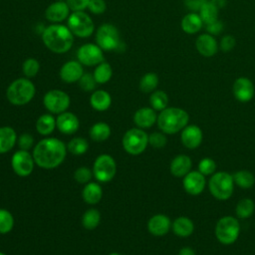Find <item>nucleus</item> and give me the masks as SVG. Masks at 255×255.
<instances>
[{
    "label": "nucleus",
    "instance_id": "f257e3e1",
    "mask_svg": "<svg viewBox=\"0 0 255 255\" xmlns=\"http://www.w3.org/2000/svg\"><path fill=\"white\" fill-rule=\"evenodd\" d=\"M67 146L56 137H47L40 140L33 149L35 163L45 169L59 166L65 159Z\"/></svg>",
    "mask_w": 255,
    "mask_h": 255
},
{
    "label": "nucleus",
    "instance_id": "f03ea898",
    "mask_svg": "<svg viewBox=\"0 0 255 255\" xmlns=\"http://www.w3.org/2000/svg\"><path fill=\"white\" fill-rule=\"evenodd\" d=\"M74 35L68 26L52 24L42 32V41L46 48L56 54H64L71 50L74 44Z\"/></svg>",
    "mask_w": 255,
    "mask_h": 255
},
{
    "label": "nucleus",
    "instance_id": "7ed1b4c3",
    "mask_svg": "<svg viewBox=\"0 0 255 255\" xmlns=\"http://www.w3.org/2000/svg\"><path fill=\"white\" fill-rule=\"evenodd\" d=\"M189 121L186 111L180 108H165L157 116V126L165 133L172 134L182 130Z\"/></svg>",
    "mask_w": 255,
    "mask_h": 255
},
{
    "label": "nucleus",
    "instance_id": "20e7f679",
    "mask_svg": "<svg viewBox=\"0 0 255 255\" xmlns=\"http://www.w3.org/2000/svg\"><path fill=\"white\" fill-rule=\"evenodd\" d=\"M35 94V85L26 77L14 80L6 90L7 100L14 106H24L30 103Z\"/></svg>",
    "mask_w": 255,
    "mask_h": 255
},
{
    "label": "nucleus",
    "instance_id": "39448f33",
    "mask_svg": "<svg viewBox=\"0 0 255 255\" xmlns=\"http://www.w3.org/2000/svg\"><path fill=\"white\" fill-rule=\"evenodd\" d=\"M210 193L219 200L228 199L234 189L233 176L225 171L215 172L208 182Z\"/></svg>",
    "mask_w": 255,
    "mask_h": 255
},
{
    "label": "nucleus",
    "instance_id": "423d86ee",
    "mask_svg": "<svg viewBox=\"0 0 255 255\" xmlns=\"http://www.w3.org/2000/svg\"><path fill=\"white\" fill-rule=\"evenodd\" d=\"M96 44L103 51H116L121 45V35L119 29L111 24H102L96 32Z\"/></svg>",
    "mask_w": 255,
    "mask_h": 255
},
{
    "label": "nucleus",
    "instance_id": "0eeeda50",
    "mask_svg": "<svg viewBox=\"0 0 255 255\" xmlns=\"http://www.w3.org/2000/svg\"><path fill=\"white\" fill-rule=\"evenodd\" d=\"M240 232L239 221L232 216L221 217L215 226V236L218 241L224 245L234 243Z\"/></svg>",
    "mask_w": 255,
    "mask_h": 255
},
{
    "label": "nucleus",
    "instance_id": "6e6552de",
    "mask_svg": "<svg viewBox=\"0 0 255 255\" xmlns=\"http://www.w3.org/2000/svg\"><path fill=\"white\" fill-rule=\"evenodd\" d=\"M68 27L74 36L79 38H89L95 30L93 19L84 11L72 12L67 19Z\"/></svg>",
    "mask_w": 255,
    "mask_h": 255
},
{
    "label": "nucleus",
    "instance_id": "1a4fd4ad",
    "mask_svg": "<svg viewBox=\"0 0 255 255\" xmlns=\"http://www.w3.org/2000/svg\"><path fill=\"white\" fill-rule=\"evenodd\" d=\"M123 147L124 149L131 154L137 155L144 151L148 144V135L139 128H133L126 131L123 136Z\"/></svg>",
    "mask_w": 255,
    "mask_h": 255
},
{
    "label": "nucleus",
    "instance_id": "9d476101",
    "mask_svg": "<svg viewBox=\"0 0 255 255\" xmlns=\"http://www.w3.org/2000/svg\"><path fill=\"white\" fill-rule=\"evenodd\" d=\"M117 172V164L113 156L110 154L99 155L93 166V174L100 182L111 181Z\"/></svg>",
    "mask_w": 255,
    "mask_h": 255
},
{
    "label": "nucleus",
    "instance_id": "9b49d317",
    "mask_svg": "<svg viewBox=\"0 0 255 255\" xmlns=\"http://www.w3.org/2000/svg\"><path fill=\"white\" fill-rule=\"evenodd\" d=\"M70 97L69 95L58 89L48 91L43 98V104L45 108L52 114H62L68 110L70 107Z\"/></svg>",
    "mask_w": 255,
    "mask_h": 255
},
{
    "label": "nucleus",
    "instance_id": "f8f14e48",
    "mask_svg": "<svg viewBox=\"0 0 255 255\" xmlns=\"http://www.w3.org/2000/svg\"><path fill=\"white\" fill-rule=\"evenodd\" d=\"M104 51L93 43H86L79 47L77 51V59L83 65L87 67H94L104 62Z\"/></svg>",
    "mask_w": 255,
    "mask_h": 255
},
{
    "label": "nucleus",
    "instance_id": "ddd939ff",
    "mask_svg": "<svg viewBox=\"0 0 255 255\" xmlns=\"http://www.w3.org/2000/svg\"><path fill=\"white\" fill-rule=\"evenodd\" d=\"M35 160L32 154L28 150L19 149L11 158V166L14 172L19 176H28L34 169Z\"/></svg>",
    "mask_w": 255,
    "mask_h": 255
},
{
    "label": "nucleus",
    "instance_id": "4468645a",
    "mask_svg": "<svg viewBox=\"0 0 255 255\" xmlns=\"http://www.w3.org/2000/svg\"><path fill=\"white\" fill-rule=\"evenodd\" d=\"M232 92L238 102L247 103L253 99L255 95V87L249 78L239 77L233 83Z\"/></svg>",
    "mask_w": 255,
    "mask_h": 255
},
{
    "label": "nucleus",
    "instance_id": "2eb2a0df",
    "mask_svg": "<svg viewBox=\"0 0 255 255\" xmlns=\"http://www.w3.org/2000/svg\"><path fill=\"white\" fill-rule=\"evenodd\" d=\"M195 48L202 57L211 58L218 52L219 45L213 35L202 33L195 40Z\"/></svg>",
    "mask_w": 255,
    "mask_h": 255
},
{
    "label": "nucleus",
    "instance_id": "dca6fc26",
    "mask_svg": "<svg viewBox=\"0 0 255 255\" xmlns=\"http://www.w3.org/2000/svg\"><path fill=\"white\" fill-rule=\"evenodd\" d=\"M84 75L83 65L77 60H71L64 63L60 69L59 76L64 83L73 84L79 82L81 77Z\"/></svg>",
    "mask_w": 255,
    "mask_h": 255
},
{
    "label": "nucleus",
    "instance_id": "f3484780",
    "mask_svg": "<svg viewBox=\"0 0 255 255\" xmlns=\"http://www.w3.org/2000/svg\"><path fill=\"white\" fill-rule=\"evenodd\" d=\"M70 7L66 1H55L45 10L46 19L54 24L61 23L70 16Z\"/></svg>",
    "mask_w": 255,
    "mask_h": 255
},
{
    "label": "nucleus",
    "instance_id": "a211bd4d",
    "mask_svg": "<svg viewBox=\"0 0 255 255\" xmlns=\"http://www.w3.org/2000/svg\"><path fill=\"white\" fill-rule=\"evenodd\" d=\"M182 184L184 190L188 194L198 195L203 191L206 181L204 175L199 171H189L186 175H184Z\"/></svg>",
    "mask_w": 255,
    "mask_h": 255
},
{
    "label": "nucleus",
    "instance_id": "6ab92c4d",
    "mask_svg": "<svg viewBox=\"0 0 255 255\" xmlns=\"http://www.w3.org/2000/svg\"><path fill=\"white\" fill-rule=\"evenodd\" d=\"M202 130L199 127L195 125L186 126L180 134L182 144L190 149H194L198 147L202 141Z\"/></svg>",
    "mask_w": 255,
    "mask_h": 255
},
{
    "label": "nucleus",
    "instance_id": "aec40b11",
    "mask_svg": "<svg viewBox=\"0 0 255 255\" xmlns=\"http://www.w3.org/2000/svg\"><path fill=\"white\" fill-rule=\"evenodd\" d=\"M56 127L65 134H72L76 132L80 127L79 119L76 115L70 112H64L59 114L56 119Z\"/></svg>",
    "mask_w": 255,
    "mask_h": 255
},
{
    "label": "nucleus",
    "instance_id": "412c9836",
    "mask_svg": "<svg viewBox=\"0 0 255 255\" xmlns=\"http://www.w3.org/2000/svg\"><path fill=\"white\" fill-rule=\"evenodd\" d=\"M171 227L169 217L164 214H155L151 216L147 222V229L149 233L154 236L165 235Z\"/></svg>",
    "mask_w": 255,
    "mask_h": 255
},
{
    "label": "nucleus",
    "instance_id": "4be33fe9",
    "mask_svg": "<svg viewBox=\"0 0 255 255\" xmlns=\"http://www.w3.org/2000/svg\"><path fill=\"white\" fill-rule=\"evenodd\" d=\"M157 121V116L152 108L143 107L138 109L133 115V122L139 128H147L152 127Z\"/></svg>",
    "mask_w": 255,
    "mask_h": 255
},
{
    "label": "nucleus",
    "instance_id": "5701e85b",
    "mask_svg": "<svg viewBox=\"0 0 255 255\" xmlns=\"http://www.w3.org/2000/svg\"><path fill=\"white\" fill-rule=\"evenodd\" d=\"M203 21L198 13L190 12L185 14L180 21L181 30L188 35L197 34L203 27Z\"/></svg>",
    "mask_w": 255,
    "mask_h": 255
},
{
    "label": "nucleus",
    "instance_id": "b1692460",
    "mask_svg": "<svg viewBox=\"0 0 255 255\" xmlns=\"http://www.w3.org/2000/svg\"><path fill=\"white\" fill-rule=\"evenodd\" d=\"M191 158L185 154L176 155L170 162V172L176 177L186 175L191 169Z\"/></svg>",
    "mask_w": 255,
    "mask_h": 255
},
{
    "label": "nucleus",
    "instance_id": "393cba45",
    "mask_svg": "<svg viewBox=\"0 0 255 255\" xmlns=\"http://www.w3.org/2000/svg\"><path fill=\"white\" fill-rule=\"evenodd\" d=\"M90 105L98 112H105L112 105V97L105 90H97L90 97Z\"/></svg>",
    "mask_w": 255,
    "mask_h": 255
},
{
    "label": "nucleus",
    "instance_id": "a878e982",
    "mask_svg": "<svg viewBox=\"0 0 255 255\" xmlns=\"http://www.w3.org/2000/svg\"><path fill=\"white\" fill-rule=\"evenodd\" d=\"M17 141V134L11 127L0 128V153L8 152Z\"/></svg>",
    "mask_w": 255,
    "mask_h": 255
},
{
    "label": "nucleus",
    "instance_id": "bb28decb",
    "mask_svg": "<svg viewBox=\"0 0 255 255\" xmlns=\"http://www.w3.org/2000/svg\"><path fill=\"white\" fill-rule=\"evenodd\" d=\"M171 228L175 235L185 238L193 233L194 224L190 218L186 216H179L173 221Z\"/></svg>",
    "mask_w": 255,
    "mask_h": 255
},
{
    "label": "nucleus",
    "instance_id": "cd10ccee",
    "mask_svg": "<svg viewBox=\"0 0 255 255\" xmlns=\"http://www.w3.org/2000/svg\"><path fill=\"white\" fill-rule=\"evenodd\" d=\"M83 199L88 204H97L103 196V189L97 182H88L82 191Z\"/></svg>",
    "mask_w": 255,
    "mask_h": 255
},
{
    "label": "nucleus",
    "instance_id": "c85d7f7f",
    "mask_svg": "<svg viewBox=\"0 0 255 255\" xmlns=\"http://www.w3.org/2000/svg\"><path fill=\"white\" fill-rule=\"evenodd\" d=\"M198 14L204 24L211 23L218 19L219 8L210 0H204L198 10Z\"/></svg>",
    "mask_w": 255,
    "mask_h": 255
},
{
    "label": "nucleus",
    "instance_id": "c756f323",
    "mask_svg": "<svg viewBox=\"0 0 255 255\" xmlns=\"http://www.w3.org/2000/svg\"><path fill=\"white\" fill-rule=\"evenodd\" d=\"M56 128V119L51 114L40 116L36 122V129L42 135H48L54 131Z\"/></svg>",
    "mask_w": 255,
    "mask_h": 255
},
{
    "label": "nucleus",
    "instance_id": "7c9ffc66",
    "mask_svg": "<svg viewBox=\"0 0 255 255\" xmlns=\"http://www.w3.org/2000/svg\"><path fill=\"white\" fill-rule=\"evenodd\" d=\"M93 76L97 82V84L103 85L108 83L113 77V68L108 62H102L96 66Z\"/></svg>",
    "mask_w": 255,
    "mask_h": 255
},
{
    "label": "nucleus",
    "instance_id": "2f4dec72",
    "mask_svg": "<svg viewBox=\"0 0 255 255\" xmlns=\"http://www.w3.org/2000/svg\"><path fill=\"white\" fill-rule=\"evenodd\" d=\"M158 83H159L158 76L153 72H148V73H145L140 78L138 87L142 93L148 94V93H152L153 91L156 90Z\"/></svg>",
    "mask_w": 255,
    "mask_h": 255
},
{
    "label": "nucleus",
    "instance_id": "473e14b6",
    "mask_svg": "<svg viewBox=\"0 0 255 255\" xmlns=\"http://www.w3.org/2000/svg\"><path fill=\"white\" fill-rule=\"evenodd\" d=\"M111 135V128L104 122L96 123L90 128V136L95 141H104Z\"/></svg>",
    "mask_w": 255,
    "mask_h": 255
},
{
    "label": "nucleus",
    "instance_id": "72a5a7b5",
    "mask_svg": "<svg viewBox=\"0 0 255 255\" xmlns=\"http://www.w3.org/2000/svg\"><path fill=\"white\" fill-rule=\"evenodd\" d=\"M232 176L234 183L243 189L251 188L255 183V176L248 170H238Z\"/></svg>",
    "mask_w": 255,
    "mask_h": 255
},
{
    "label": "nucleus",
    "instance_id": "f704fd0d",
    "mask_svg": "<svg viewBox=\"0 0 255 255\" xmlns=\"http://www.w3.org/2000/svg\"><path fill=\"white\" fill-rule=\"evenodd\" d=\"M149 104L154 111L161 112L168 105V96L164 91L155 90L149 96Z\"/></svg>",
    "mask_w": 255,
    "mask_h": 255
},
{
    "label": "nucleus",
    "instance_id": "c9c22d12",
    "mask_svg": "<svg viewBox=\"0 0 255 255\" xmlns=\"http://www.w3.org/2000/svg\"><path fill=\"white\" fill-rule=\"evenodd\" d=\"M100 221H101V214L95 208L88 209L82 216V225L84 226V228L88 230H93L97 228L98 225L100 224Z\"/></svg>",
    "mask_w": 255,
    "mask_h": 255
},
{
    "label": "nucleus",
    "instance_id": "e433bc0d",
    "mask_svg": "<svg viewBox=\"0 0 255 255\" xmlns=\"http://www.w3.org/2000/svg\"><path fill=\"white\" fill-rule=\"evenodd\" d=\"M254 209H255V204L253 200L250 198H243L238 201L235 208V212L238 218L244 219V218L250 217L253 214Z\"/></svg>",
    "mask_w": 255,
    "mask_h": 255
},
{
    "label": "nucleus",
    "instance_id": "4c0bfd02",
    "mask_svg": "<svg viewBox=\"0 0 255 255\" xmlns=\"http://www.w3.org/2000/svg\"><path fill=\"white\" fill-rule=\"evenodd\" d=\"M88 148L89 143L83 137H74L69 141L67 145V149L74 155L84 154L88 150Z\"/></svg>",
    "mask_w": 255,
    "mask_h": 255
},
{
    "label": "nucleus",
    "instance_id": "58836bf2",
    "mask_svg": "<svg viewBox=\"0 0 255 255\" xmlns=\"http://www.w3.org/2000/svg\"><path fill=\"white\" fill-rule=\"evenodd\" d=\"M40 71V63L35 58H27L22 64V72L28 79L34 78Z\"/></svg>",
    "mask_w": 255,
    "mask_h": 255
},
{
    "label": "nucleus",
    "instance_id": "ea45409f",
    "mask_svg": "<svg viewBox=\"0 0 255 255\" xmlns=\"http://www.w3.org/2000/svg\"><path fill=\"white\" fill-rule=\"evenodd\" d=\"M14 226L13 215L4 208H0V234L9 233Z\"/></svg>",
    "mask_w": 255,
    "mask_h": 255
},
{
    "label": "nucleus",
    "instance_id": "a19ab883",
    "mask_svg": "<svg viewBox=\"0 0 255 255\" xmlns=\"http://www.w3.org/2000/svg\"><path fill=\"white\" fill-rule=\"evenodd\" d=\"M79 86L85 92H92L96 89L97 82H96L93 74L84 73V75L79 80Z\"/></svg>",
    "mask_w": 255,
    "mask_h": 255
},
{
    "label": "nucleus",
    "instance_id": "79ce46f5",
    "mask_svg": "<svg viewBox=\"0 0 255 255\" xmlns=\"http://www.w3.org/2000/svg\"><path fill=\"white\" fill-rule=\"evenodd\" d=\"M216 163L212 158L204 157L198 163V171L203 175H210L215 172Z\"/></svg>",
    "mask_w": 255,
    "mask_h": 255
},
{
    "label": "nucleus",
    "instance_id": "37998d69",
    "mask_svg": "<svg viewBox=\"0 0 255 255\" xmlns=\"http://www.w3.org/2000/svg\"><path fill=\"white\" fill-rule=\"evenodd\" d=\"M166 142V136L162 132L155 131L148 135V143L154 148H162L165 146Z\"/></svg>",
    "mask_w": 255,
    "mask_h": 255
},
{
    "label": "nucleus",
    "instance_id": "c03bdc74",
    "mask_svg": "<svg viewBox=\"0 0 255 255\" xmlns=\"http://www.w3.org/2000/svg\"><path fill=\"white\" fill-rule=\"evenodd\" d=\"M92 175H93V171L90 168L86 167V166L79 167L74 172V178L79 183H88V182H90V180L92 178Z\"/></svg>",
    "mask_w": 255,
    "mask_h": 255
},
{
    "label": "nucleus",
    "instance_id": "a18cd8bd",
    "mask_svg": "<svg viewBox=\"0 0 255 255\" xmlns=\"http://www.w3.org/2000/svg\"><path fill=\"white\" fill-rule=\"evenodd\" d=\"M219 49L223 52H230L232 51L235 46H236V39L232 35H224L221 39L220 42L218 43Z\"/></svg>",
    "mask_w": 255,
    "mask_h": 255
},
{
    "label": "nucleus",
    "instance_id": "49530a36",
    "mask_svg": "<svg viewBox=\"0 0 255 255\" xmlns=\"http://www.w3.org/2000/svg\"><path fill=\"white\" fill-rule=\"evenodd\" d=\"M88 9L92 14L100 15L107 10V3L105 0H90Z\"/></svg>",
    "mask_w": 255,
    "mask_h": 255
},
{
    "label": "nucleus",
    "instance_id": "de8ad7c7",
    "mask_svg": "<svg viewBox=\"0 0 255 255\" xmlns=\"http://www.w3.org/2000/svg\"><path fill=\"white\" fill-rule=\"evenodd\" d=\"M17 143L20 149L29 150L34 145V137L30 133H22L19 137H17Z\"/></svg>",
    "mask_w": 255,
    "mask_h": 255
},
{
    "label": "nucleus",
    "instance_id": "09e8293b",
    "mask_svg": "<svg viewBox=\"0 0 255 255\" xmlns=\"http://www.w3.org/2000/svg\"><path fill=\"white\" fill-rule=\"evenodd\" d=\"M68 6L73 12L76 11H84L85 9H88V5L90 3V0H66Z\"/></svg>",
    "mask_w": 255,
    "mask_h": 255
},
{
    "label": "nucleus",
    "instance_id": "8fccbe9b",
    "mask_svg": "<svg viewBox=\"0 0 255 255\" xmlns=\"http://www.w3.org/2000/svg\"><path fill=\"white\" fill-rule=\"evenodd\" d=\"M206 25V33L210 34V35H218L224 28L223 26V23L220 21V20H215L211 23H208V24H205Z\"/></svg>",
    "mask_w": 255,
    "mask_h": 255
},
{
    "label": "nucleus",
    "instance_id": "3c124183",
    "mask_svg": "<svg viewBox=\"0 0 255 255\" xmlns=\"http://www.w3.org/2000/svg\"><path fill=\"white\" fill-rule=\"evenodd\" d=\"M178 255H196L194 250L190 247H183L179 250Z\"/></svg>",
    "mask_w": 255,
    "mask_h": 255
},
{
    "label": "nucleus",
    "instance_id": "603ef678",
    "mask_svg": "<svg viewBox=\"0 0 255 255\" xmlns=\"http://www.w3.org/2000/svg\"><path fill=\"white\" fill-rule=\"evenodd\" d=\"M212 3H214L219 9L220 8H222V7H224L225 6V0H210Z\"/></svg>",
    "mask_w": 255,
    "mask_h": 255
},
{
    "label": "nucleus",
    "instance_id": "864d4df0",
    "mask_svg": "<svg viewBox=\"0 0 255 255\" xmlns=\"http://www.w3.org/2000/svg\"><path fill=\"white\" fill-rule=\"evenodd\" d=\"M109 255H123V254H120V253H117V252H113V253H111Z\"/></svg>",
    "mask_w": 255,
    "mask_h": 255
},
{
    "label": "nucleus",
    "instance_id": "5fc2aeb1",
    "mask_svg": "<svg viewBox=\"0 0 255 255\" xmlns=\"http://www.w3.org/2000/svg\"><path fill=\"white\" fill-rule=\"evenodd\" d=\"M0 255H6V254H4L3 252H0Z\"/></svg>",
    "mask_w": 255,
    "mask_h": 255
},
{
    "label": "nucleus",
    "instance_id": "6e6d98bb",
    "mask_svg": "<svg viewBox=\"0 0 255 255\" xmlns=\"http://www.w3.org/2000/svg\"><path fill=\"white\" fill-rule=\"evenodd\" d=\"M57 1H66V0H57Z\"/></svg>",
    "mask_w": 255,
    "mask_h": 255
}]
</instances>
